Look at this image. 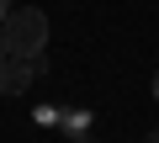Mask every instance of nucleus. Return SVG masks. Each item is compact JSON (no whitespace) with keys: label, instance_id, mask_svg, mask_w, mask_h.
<instances>
[{"label":"nucleus","instance_id":"f257e3e1","mask_svg":"<svg viewBox=\"0 0 159 143\" xmlns=\"http://www.w3.org/2000/svg\"><path fill=\"white\" fill-rule=\"evenodd\" d=\"M0 42H6L11 58L43 64V48H48V16H43L37 6H11V16L0 21Z\"/></svg>","mask_w":159,"mask_h":143},{"label":"nucleus","instance_id":"f03ea898","mask_svg":"<svg viewBox=\"0 0 159 143\" xmlns=\"http://www.w3.org/2000/svg\"><path fill=\"white\" fill-rule=\"evenodd\" d=\"M32 74H37L32 58H6V64H0V96H21L32 85Z\"/></svg>","mask_w":159,"mask_h":143},{"label":"nucleus","instance_id":"7ed1b4c3","mask_svg":"<svg viewBox=\"0 0 159 143\" xmlns=\"http://www.w3.org/2000/svg\"><path fill=\"white\" fill-rule=\"evenodd\" d=\"M148 90H154V101H159V69H154V80H148Z\"/></svg>","mask_w":159,"mask_h":143},{"label":"nucleus","instance_id":"20e7f679","mask_svg":"<svg viewBox=\"0 0 159 143\" xmlns=\"http://www.w3.org/2000/svg\"><path fill=\"white\" fill-rule=\"evenodd\" d=\"M6 16H11V0H0V21H6Z\"/></svg>","mask_w":159,"mask_h":143},{"label":"nucleus","instance_id":"39448f33","mask_svg":"<svg viewBox=\"0 0 159 143\" xmlns=\"http://www.w3.org/2000/svg\"><path fill=\"white\" fill-rule=\"evenodd\" d=\"M6 58H11V53H6V42H0V64H6Z\"/></svg>","mask_w":159,"mask_h":143},{"label":"nucleus","instance_id":"423d86ee","mask_svg":"<svg viewBox=\"0 0 159 143\" xmlns=\"http://www.w3.org/2000/svg\"><path fill=\"white\" fill-rule=\"evenodd\" d=\"M143 143H159V132H148V138H143Z\"/></svg>","mask_w":159,"mask_h":143}]
</instances>
